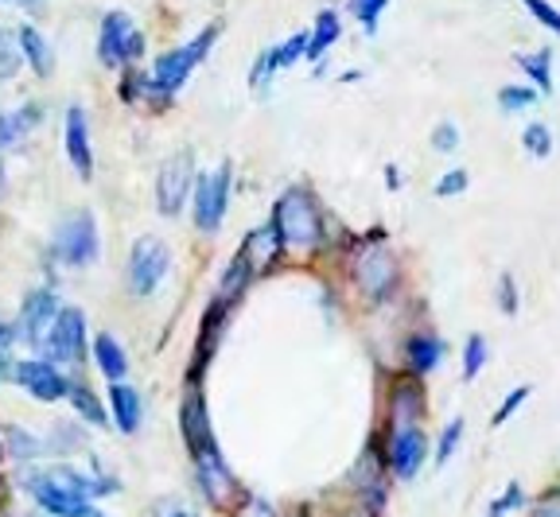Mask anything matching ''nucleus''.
I'll use <instances>...</instances> for the list:
<instances>
[{
    "label": "nucleus",
    "instance_id": "nucleus-1",
    "mask_svg": "<svg viewBox=\"0 0 560 517\" xmlns=\"http://www.w3.org/2000/svg\"><path fill=\"white\" fill-rule=\"evenodd\" d=\"M272 230H277L280 246L289 254H315L324 246L327 234V214L315 199L312 187L292 184L289 191H280V199L272 202Z\"/></svg>",
    "mask_w": 560,
    "mask_h": 517
},
{
    "label": "nucleus",
    "instance_id": "nucleus-2",
    "mask_svg": "<svg viewBox=\"0 0 560 517\" xmlns=\"http://www.w3.org/2000/svg\"><path fill=\"white\" fill-rule=\"evenodd\" d=\"M219 36H222V24H207L195 39H187V44H179V47H167V51H160L156 59H152L149 74L167 102H175V94L187 86V79L207 62V55L214 51Z\"/></svg>",
    "mask_w": 560,
    "mask_h": 517
},
{
    "label": "nucleus",
    "instance_id": "nucleus-3",
    "mask_svg": "<svg viewBox=\"0 0 560 517\" xmlns=\"http://www.w3.org/2000/svg\"><path fill=\"white\" fill-rule=\"evenodd\" d=\"M55 265L62 269H90L102 257V234H97L94 211H67L59 219L51 234V246H47Z\"/></svg>",
    "mask_w": 560,
    "mask_h": 517
},
{
    "label": "nucleus",
    "instance_id": "nucleus-4",
    "mask_svg": "<svg viewBox=\"0 0 560 517\" xmlns=\"http://www.w3.org/2000/svg\"><path fill=\"white\" fill-rule=\"evenodd\" d=\"M90 351V324H86V312L74 304H62L59 316H55L51 331H47L44 346L35 351V359H47L51 366L59 369H74L86 362Z\"/></svg>",
    "mask_w": 560,
    "mask_h": 517
},
{
    "label": "nucleus",
    "instance_id": "nucleus-5",
    "mask_svg": "<svg viewBox=\"0 0 560 517\" xmlns=\"http://www.w3.org/2000/svg\"><path fill=\"white\" fill-rule=\"evenodd\" d=\"M167 272H172V246L152 234L137 237L129 249V261H125V289L137 299H149L167 281Z\"/></svg>",
    "mask_w": 560,
    "mask_h": 517
},
{
    "label": "nucleus",
    "instance_id": "nucleus-6",
    "mask_svg": "<svg viewBox=\"0 0 560 517\" xmlns=\"http://www.w3.org/2000/svg\"><path fill=\"white\" fill-rule=\"evenodd\" d=\"M230 195H234V167L230 164H219L214 172H199V176H195L191 219L199 234H207V237L219 234L230 211Z\"/></svg>",
    "mask_w": 560,
    "mask_h": 517
},
{
    "label": "nucleus",
    "instance_id": "nucleus-7",
    "mask_svg": "<svg viewBox=\"0 0 560 517\" xmlns=\"http://www.w3.org/2000/svg\"><path fill=\"white\" fill-rule=\"evenodd\" d=\"M350 272H354V284H359L362 296L374 299V304L389 299L397 292V284H401V261H397L394 249L382 246V242L362 246L359 254H354Z\"/></svg>",
    "mask_w": 560,
    "mask_h": 517
},
{
    "label": "nucleus",
    "instance_id": "nucleus-8",
    "mask_svg": "<svg viewBox=\"0 0 560 517\" xmlns=\"http://www.w3.org/2000/svg\"><path fill=\"white\" fill-rule=\"evenodd\" d=\"M179 436H184V444H187V456H199V451L219 444V439H214V424H210L202 374H195V369H187L184 397H179Z\"/></svg>",
    "mask_w": 560,
    "mask_h": 517
},
{
    "label": "nucleus",
    "instance_id": "nucleus-9",
    "mask_svg": "<svg viewBox=\"0 0 560 517\" xmlns=\"http://www.w3.org/2000/svg\"><path fill=\"white\" fill-rule=\"evenodd\" d=\"M195 156L191 152H175V156H167L164 164H160L156 172V211L164 214V219H179L184 214V207L191 202V191H195Z\"/></svg>",
    "mask_w": 560,
    "mask_h": 517
},
{
    "label": "nucleus",
    "instance_id": "nucleus-10",
    "mask_svg": "<svg viewBox=\"0 0 560 517\" xmlns=\"http://www.w3.org/2000/svg\"><path fill=\"white\" fill-rule=\"evenodd\" d=\"M191 463H195V486H199L202 498L219 509H234L237 498H242V486H237V474L230 471L222 447L219 444L207 447V451L191 456Z\"/></svg>",
    "mask_w": 560,
    "mask_h": 517
},
{
    "label": "nucleus",
    "instance_id": "nucleus-11",
    "mask_svg": "<svg viewBox=\"0 0 560 517\" xmlns=\"http://www.w3.org/2000/svg\"><path fill=\"white\" fill-rule=\"evenodd\" d=\"M59 307H62V299H59V292H55V284H39V289H32L24 296V304H20L12 324H16V339L24 342L32 354L44 346L47 331H51L55 316H59Z\"/></svg>",
    "mask_w": 560,
    "mask_h": 517
},
{
    "label": "nucleus",
    "instance_id": "nucleus-12",
    "mask_svg": "<svg viewBox=\"0 0 560 517\" xmlns=\"http://www.w3.org/2000/svg\"><path fill=\"white\" fill-rule=\"evenodd\" d=\"M24 491L47 517H86L90 509H94V502H86L82 494L70 491L67 482L55 479L51 467H44V471H27Z\"/></svg>",
    "mask_w": 560,
    "mask_h": 517
},
{
    "label": "nucleus",
    "instance_id": "nucleus-13",
    "mask_svg": "<svg viewBox=\"0 0 560 517\" xmlns=\"http://www.w3.org/2000/svg\"><path fill=\"white\" fill-rule=\"evenodd\" d=\"M12 386H20L32 401H39V404H59V401H67L74 377H70L67 369L51 366L47 359H35L32 354V359H16Z\"/></svg>",
    "mask_w": 560,
    "mask_h": 517
},
{
    "label": "nucleus",
    "instance_id": "nucleus-14",
    "mask_svg": "<svg viewBox=\"0 0 560 517\" xmlns=\"http://www.w3.org/2000/svg\"><path fill=\"white\" fill-rule=\"evenodd\" d=\"M429 459V432L424 424H397L385 436V463L397 479H417V471Z\"/></svg>",
    "mask_w": 560,
    "mask_h": 517
},
{
    "label": "nucleus",
    "instance_id": "nucleus-15",
    "mask_svg": "<svg viewBox=\"0 0 560 517\" xmlns=\"http://www.w3.org/2000/svg\"><path fill=\"white\" fill-rule=\"evenodd\" d=\"M62 149H67L74 176L90 184L94 179V141H90V114L79 102H70L67 114H62Z\"/></svg>",
    "mask_w": 560,
    "mask_h": 517
},
{
    "label": "nucleus",
    "instance_id": "nucleus-16",
    "mask_svg": "<svg viewBox=\"0 0 560 517\" xmlns=\"http://www.w3.org/2000/svg\"><path fill=\"white\" fill-rule=\"evenodd\" d=\"M132 16L125 9H109L97 24V62L105 71H125V44L132 36Z\"/></svg>",
    "mask_w": 560,
    "mask_h": 517
},
{
    "label": "nucleus",
    "instance_id": "nucleus-17",
    "mask_svg": "<svg viewBox=\"0 0 560 517\" xmlns=\"http://www.w3.org/2000/svg\"><path fill=\"white\" fill-rule=\"evenodd\" d=\"M234 307L237 304L210 296L207 312H202V324H199V342H195V362H191L195 374H202V366H207V362L214 359V351L222 346V334H226L230 319H234Z\"/></svg>",
    "mask_w": 560,
    "mask_h": 517
},
{
    "label": "nucleus",
    "instance_id": "nucleus-18",
    "mask_svg": "<svg viewBox=\"0 0 560 517\" xmlns=\"http://www.w3.org/2000/svg\"><path fill=\"white\" fill-rule=\"evenodd\" d=\"M105 412H109V424L121 436H137L140 424H144V397L129 381H109V389H105Z\"/></svg>",
    "mask_w": 560,
    "mask_h": 517
},
{
    "label": "nucleus",
    "instance_id": "nucleus-19",
    "mask_svg": "<svg viewBox=\"0 0 560 517\" xmlns=\"http://www.w3.org/2000/svg\"><path fill=\"white\" fill-rule=\"evenodd\" d=\"M12 36H16V47H20V59H24V67L35 74V79H51L55 74V47L51 39L39 32L35 24H20L12 27Z\"/></svg>",
    "mask_w": 560,
    "mask_h": 517
},
{
    "label": "nucleus",
    "instance_id": "nucleus-20",
    "mask_svg": "<svg viewBox=\"0 0 560 517\" xmlns=\"http://www.w3.org/2000/svg\"><path fill=\"white\" fill-rule=\"evenodd\" d=\"M237 254L245 257V265L254 269V277H265V272L272 269V265L284 257V246H280V237H277V230H272V222H265V226H257V230H249L245 234V242H242V249Z\"/></svg>",
    "mask_w": 560,
    "mask_h": 517
},
{
    "label": "nucleus",
    "instance_id": "nucleus-21",
    "mask_svg": "<svg viewBox=\"0 0 560 517\" xmlns=\"http://www.w3.org/2000/svg\"><path fill=\"white\" fill-rule=\"evenodd\" d=\"M39 125H44V106L39 102H24L16 109H4L0 114V156L12 152L16 144H24Z\"/></svg>",
    "mask_w": 560,
    "mask_h": 517
},
{
    "label": "nucleus",
    "instance_id": "nucleus-22",
    "mask_svg": "<svg viewBox=\"0 0 560 517\" xmlns=\"http://www.w3.org/2000/svg\"><path fill=\"white\" fill-rule=\"evenodd\" d=\"M121 74V82H117V90H121V102L125 106H137V109H167L172 102H167L164 94L156 90V82H152V74L144 71V67H125V71H117Z\"/></svg>",
    "mask_w": 560,
    "mask_h": 517
},
{
    "label": "nucleus",
    "instance_id": "nucleus-23",
    "mask_svg": "<svg viewBox=\"0 0 560 517\" xmlns=\"http://www.w3.org/2000/svg\"><path fill=\"white\" fill-rule=\"evenodd\" d=\"M444 339L432 331H417L405 339V369H409V377H429L444 362Z\"/></svg>",
    "mask_w": 560,
    "mask_h": 517
},
{
    "label": "nucleus",
    "instance_id": "nucleus-24",
    "mask_svg": "<svg viewBox=\"0 0 560 517\" xmlns=\"http://www.w3.org/2000/svg\"><path fill=\"white\" fill-rule=\"evenodd\" d=\"M90 354H94L105 381H125V377H129V351H125L114 331H97L94 339H90Z\"/></svg>",
    "mask_w": 560,
    "mask_h": 517
},
{
    "label": "nucleus",
    "instance_id": "nucleus-25",
    "mask_svg": "<svg viewBox=\"0 0 560 517\" xmlns=\"http://www.w3.org/2000/svg\"><path fill=\"white\" fill-rule=\"evenodd\" d=\"M70 409H74V421L90 424V428H109V412H105V397H97L86 381L74 377V386L67 393Z\"/></svg>",
    "mask_w": 560,
    "mask_h": 517
},
{
    "label": "nucleus",
    "instance_id": "nucleus-26",
    "mask_svg": "<svg viewBox=\"0 0 560 517\" xmlns=\"http://www.w3.org/2000/svg\"><path fill=\"white\" fill-rule=\"evenodd\" d=\"M342 27H339V12L335 9H324L315 16V27L307 32V51H304V62H319L335 44H339Z\"/></svg>",
    "mask_w": 560,
    "mask_h": 517
},
{
    "label": "nucleus",
    "instance_id": "nucleus-27",
    "mask_svg": "<svg viewBox=\"0 0 560 517\" xmlns=\"http://www.w3.org/2000/svg\"><path fill=\"white\" fill-rule=\"evenodd\" d=\"M0 444H4V456H12L16 463H35L39 456H47L44 439L35 436V432L20 428V424H9V428H0Z\"/></svg>",
    "mask_w": 560,
    "mask_h": 517
},
{
    "label": "nucleus",
    "instance_id": "nucleus-28",
    "mask_svg": "<svg viewBox=\"0 0 560 517\" xmlns=\"http://www.w3.org/2000/svg\"><path fill=\"white\" fill-rule=\"evenodd\" d=\"M257 277H254V269L245 265V257L242 254H234L226 261V269H222V281H219V289H214V296L219 299H226V304H237V299L249 292V284H254Z\"/></svg>",
    "mask_w": 560,
    "mask_h": 517
},
{
    "label": "nucleus",
    "instance_id": "nucleus-29",
    "mask_svg": "<svg viewBox=\"0 0 560 517\" xmlns=\"http://www.w3.org/2000/svg\"><path fill=\"white\" fill-rule=\"evenodd\" d=\"M47 451H55V456H70V451H82L86 447V424L82 421H62L55 424V432L44 439Z\"/></svg>",
    "mask_w": 560,
    "mask_h": 517
},
{
    "label": "nucleus",
    "instance_id": "nucleus-30",
    "mask_svg": "<svg viewBox=\"0 0 560 517\" xmlns=\"http://www.w3.org/2000/svg\"><path fill=\"white\" fill-rule=\"evenodd\" d=\"M517 67H522V71L534 79V86L541 90V94H549V90H552V55L549 51L517 55Z\"/></svg>",
    "mask_w": 560,
    "mask_h": 517
},
{
    "label": "nucleus",
    "instance_id": "nucleus-31",
    "mask_svg": "<svg viewBox=\"0 0 560 517\" xmlns=\"http://www.w3.org/2000/svg\"><path fill=\"white\" fill-rule=\"evenodd\" d=\"M20 71H24V59H20L16 36H12L9 27H0V86H9Z\"/></svg>",
    "mask_w": 560,
    "mask_h": 517
},
{
    "label": "nucleus",
    "instance_id": "nucleus-32",
    "mask_svg": "<svg viewBox=\"0 0 560 517\" xmlns=\"http://www.w3.org/2000/svg\"><path fill=\"white\" fill-rule=\"evenodd\" d=\"M522 144H525V152H529V156L549 160L552 156V132H549V125H545V121H529L522 129Z\"/></svg>",
    "mask_w": 560,
    "mask_h": 517
},
{
    "label": "nucleus",
    "instance_id": "nucleus-33",
    "mask_svg": "<svg viewBox=\"0 0 560 517\" xmlns=\"http://www.w3.org/2000/svg\"><path fill=\"white\" fill-rule=\"evenodd\" d=\"M304 51H307V32H292L284 44L272 47V59H277V71H289L296 62H304Z\"/></svg>",
    "mask_w": 560,
    "mask_h": 517
},
{
    "label": "nucleus",
    "instance_id": "nucleus-34",
    "mask_svg": "<svg viewBox=\"0 0 560 517\" xmlns=\"http://www.w3.org/2000/svg\"><path fill=\"white\" fill-rule=\"evenodd\" d=\"M487 339L482 334H471L464 346V381H475V377L482 374V366H487Z\"/></svg>",
    "mask_w": 560,
    "mask_h": 517
},
{
    "label": "nucleus",
    "instance_id": "nucleus-35",
    "mask_svg": "<svg viewBox=\"0 0 560 517\" xmlns=\"http://www.w3.org/2000/svg\"><path fill=\"white\" fill-rule=\"evenodd\" d=\"M385 9H389V0H350V12L359 16L362 27H366V36L377 32V20H382Z\"/></svg>",
    "mask_w": 560,
    "mask_h": 517
},
{
    "label": "nucleus",
    "instance_id": "nucleus-36",
    "mask_svg": "<svg viewBox=\"0 0 560 517\" xmlns=\"http://www.w3.org/2000/svg\"><path fill=\"white\" fill-rule=\"evenodd\" d=\"M272 74H277V59H272V47H265V51L254 59V71H249V90L265 94L269 82H272Z\"/></svg>",
    "mask_w": 560,
    "mask_h": 517
},
{
    "label": "nucleus",
    "instance_id": "nucleus-37",
    "mask_svg": "<svg viewBox=\"0 0 560 517\" xmlns=\"http://www.w3.org/2000/svg\"><path fill=\"white\" fill-rule=\"evenodd\" d=\"M537 102V90L534 86H502L499 90V106L506 114H517V109H529Z\"/></svg>",
    "mask_w": 560,
    "mask_h": 517
},
{
    "label": "nucleus",
    "instance_id": "nucleus-38",
    "mask_svg": "<svg viewBox=\"0 0 560 517\" xmlns=\"http://www.w3.org/2000/svg\"><path fill=\"white\" fill-rule=\"evenodd\" d=\"M459 125L455 121H440L436 129H432V149L440 152V156H452V152H459Z\"/></svg>",
    "mask_w": 560,
    "mask_h": 517
},
{
    "label": "nucleus",
    "instance_id": "nucleus-39",
    "mask_svg": "<svg viewBox=\"0 0 560 517\" xmlns=\"http://www.w3.org/2000/svg\"><path fill=\"white\" fill-rule=\"evenodd\" d=\"M459 439H464V421L455 416V421L447 424L444 432H440V444H436V467H444L447 459L455 456V447H459Z\"/></svg>",
    "mask_w": 560,
    "mask_h": 517
},
{
    "label": "nucleus",
    "instance_id": "nucleus-40",
    "mask_svg": "<svg viewBox=\"0 0 560 517\" xmlns=\"http://www.w3.org/2000/svg\"><path fill=\"white\" fill-rule=\"evenodd\" d=\"M467 184H471V176H467L464 167H452V172L440 176V184L432 187V195H436V199H452V195H464Z\"/></svg>",
    "mask_w": 560,
    "mask_h": 517
},
{
    "label": "nucleus",
    "instance_id": "nucleus-41",
    "mask_svg": "<svg viewBox=\"0 0 560 517\" xmlns=\"http://www.w3.org/2000/svg\"><path fill=\"white\" fill-rule=\"evenodd\" d=\"M525 4V12L537 20L541 27H549L552 36H560V9H552L549 0H522Z\"/></svg>",
    "mask_w": 560,
    "mask_h": 517
},
{
    "label": "nucleus",
    "instance_id": "nucleus-42",
    "mask_svg": "<svg viewBox=\"0 0 560 517\" xmlns=\"http://www.w3.org/2000/svg\"><path fill=\"white\" fill-rule=\"evenodd\" d=\"M234 517H280V514H277V506H272V502L257 498V494H242V498H237V506H234Z\"/></svg>",
    "mask_w": 560,
    "mask_h": 517
},
{
    "label": "nucleus",
    "instance_id": "nucleus-43",
    "mask_svg": "<svg viewBox=\"0 0 560 517\" xmlns=\"http://www.w3.org/2000/svg\"><path fill=\"white\" fill-rule=\"evenodd\" d=\"M525 397H529V386H517V389H510V393H506V401L499 404V412H494V416H490V424H494V428H499V424H506L510 416H514V412L525 404Z\"/></svg>",
    "mask_w": 560,
    "mask_h": 517
},
{
    "label": "nucleus",
    "instance_id": "nucleus-44",
    "mask_svg": "<svg viewBox=\"0 0 560 517\" xmlns=\"http://www.w3.org/2000/svg\"><path fill=\"white\" fill-rule=\"evenodd\" d=\"M525 502V494H522V486L517 482H510L506 486V494H499V498L490 502V509H487V517H506L510 509H517Z\"/></svg>",
    "mask_w": 560,
    "mask_h": 517
},
{
    "label": "nucleus",
    "instance_id": "nucleus-45",
    "mask_svg": "<svg viewBox=\"0 0 560 517\" xmlns=\"http://www.w3.org/2000/svg\"><path fill=\"white\" fill-rule=\"evenodd\" d=\"M144 51H149V36H144V27H132L129 44H125V67H144Z\"/></svg>",
    "mask_w": 560,
    "mask_h": 517
},
{
    "label": "nucleus",
    "instance_id": "nucleus-46",
    "mask_svg": "<svg viewBox=\"0 0 560 517\" xmlns=\"http://www.w3.org/2000/svg\"><path fill=\"white\" fill-rule=\"evenodd\" d=\"M499 307L506 312V316H517V284L510 272H502L499 277Z\"/></svg>",
    "mask_w": 560,
    "mask_h": 517
},
{
    "label": "nucleus",
    "instance_id": "nucleus-47",
    "mask_svg": "<svg viewBox=\"0 0 560 517\" xmlns=\"http://www.w3.org/2000/svg\"><path fill=\"white\" fill-rule=\"evenodd\" d=\"M20 346L16 339V324H12L9 316H0V354H12Z\"/></svg>",
    "mask_w": 560,
    "mask_h": 517
},
{
    "label": "nucleus",
    "instance_id": "nucleus-48",
    "mask_svg": "<svg viewBox=\"0 0 560 517\" xmlns=\"http://www.w3.org/2000/svg\"><path fill=\"white\" fill-rule=\"evenodd\" d=\"M534 517H560V494H549L534 506Z\"/></svg>",
    "mask_w": 560,
    "mask_h": 517
},
{
    "label": "nucleus",
    "instance_id": "nucleus-49",
    "mask_svg": "<svg viewBox=\"0 0 560 517\" xmlns=\"http://www.w3.org/2000/svg\"><path fill=\"white\" fill-rule=\"evenodd\" d=\"M9 4H16V9H24L27 16H39V12L47 9V0H9Z\"/></svg>",
    "mask_w": 560,
    "mask_h": 517
},
{
    "label": "nucleus",
    "instance_id": "nucleus-50",
    "mask_svg": "<svg viewBox=\"0 0 560 517\" xmlns=\"http://www.w3.org/2000/svg\"><path fill=\"white\" fill-rule=\"evenodd\" d=\"M385 187H389V191H397V187H401V167H397V164L385 167Z\"/></svg>",
    "mask_w": 560,
    "mask_h": 517
},
{
    "label": "nucleus",
    "instance_id": "nucleus-51",
    "mask_svg": "<svg viewBox=\"0 0 560 517\" xmlns=\"http://www.w3.org/2000/svg\"><path fill=\"white\" fill-rule=\"evenodd\" d=\"M167 517H199V514H195V509H172Z\"/></svg>",
    "mask_w": 560,
    "mask_h": 517
},
{
    "label": "nucleus",
    "instance_id": "nucleus-52",
    "mask_svg": "<svg viewBox=\"0 0 560 517\" xmlns=\"http://www.w3.org/2000/svg\"><path fill=\"white\" fill-rule=\"evenodd\" d=\"M86 517H105V514H97V509H90V514Z\"/></svg>",
    "mask_w": 560,
    "mask_h": 517
},
{
    "label": "nucleus",
    "instance_id": "nucleus-53",
    "mask_svg": "<svg viewBox=\"0 0 560 517\" xmlns=\"http://www.w3.org/2000/svg\"><path fill=\"white\" fill-rule=\"evenodd\" d=\"M0 459H4V444H0Z\"/></svg>",
    "mask_w": 560,
    "mask_h": 517
}]
</instances>
